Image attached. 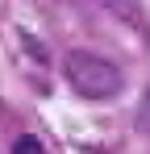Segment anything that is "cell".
Returning a JSON list of instances; mask_svg holds the SVG:
<instances>
[{"mask_svg":"<svg viewBox=\"0 0 150 154\" xmlns=\"http://www.w3.org/2000/svg\"><path fill=\"white\" fill-rule=\"evenodd\" d=\"M63 75L83 100H113L125 88V75L113 58H104L96 50H71L63 58Z\"/></svg>","mask_w":150,"mask_h":154,"instance_id":"6da1fadb","label":"cell"},{"mask_svg":"<svg viewBox=\"0 0 150 154\" xmlns=\"http://www.w3.org/2000/svg\"><path fill=\"white\" fill-rule=\"evenodd\" d=\"M121 25H129L138 38H146L150 42V21H146V8H142V0H100Z\"/></svg>","mask_w":150,"mask_h":154,"instance_id":"7a4b0ae2","label":"cell"},{"mask_svg":"<svg viewBox=\"0 0 150 154\" xmlns=\"http://www.w3.org/2000/svg\"><path fill=\"white\" fill-rule=\"evenodd\" d=\"M13 154H46V150L38 146V137H33V133H21V137L13 142Z\"/></svg>","mask_w":150,"mask_h":154,"instance_id":"3957f363","label":"cell"},{"mask_svg":"<svg viewBox=\"0 0 150 154\" xmlns=\"http://www.w3.org/2000/svg\"><path fill=\"white\" fill-rule=\"evenodd\" d=\"M138 129L150 133V92H146V100H142V108H138Z\"/></svg>","mask_w":150,"mask_h":154,"instance_id":"277c9868","label":"cell"}]
</instances>
